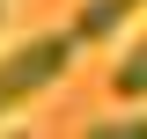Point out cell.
<instances>
[{"label": "cell", "mask_w": 147, "mask_h": 139, "mask_svg": "<svg viewBox=\"0 0 147 139\" xmlns=\"http://www.w3.org/2000/svg\"><path fill=\"white\" fill-rule=\"evenodd\" d=\"M88 139H147V117H96Z\"/></svg>", "instance_id": "obj_4"}, {"label": "cell", "mask_w": 147, "mask_h": 139, "mask_svg": "<svg viewBox=\"0 0 147 139\" xmlns=\"http://www.w3.org/2000/svg\"><path fill=\"white\" fill-rule=\"evenodd\" d=\"M0 22H7V0H0Z\"/></svg>", "instance_id": "obj_5"}, {"label": "cell", "mask_w": 147, "mask_h": 139, "mask_svg": "<svg viewBox=\"0 0 147 139\" xmlns=\"http://www.w3.org/2000/svg\"><path fill=\"white\" fill-rule=\"evenodd\" d=\"M140 7H147V0H81V15H74V44H110V29H125Z\"/></svg>", "instance_id": "obj_2"}, {"label": "cell", "mask_w": 147, "mask_h": 139, "mask_svg": "<svg viewBox=\"0 0 147 139\" xmlns=\"http://www.w3.org/2000/svg\"><path fill=\"white\" fill-rule=\"evenodd\" d=\"M66 66H74V29H44L30 44H15V51H0V117L22 110V103H37Z\"/></svg>", "instance_id": "obj_1"}, {"label": "cell", "mask_w": 147, "mask_h": 139, "mask_svg": "<svg viewBox=\"0 0 147 139\" xmlns=\"http://www.w3.org/2000/svg\"><path fill=\"white\" fill-rule=\"evenodd\" d=\"M110 95H125V103H140V95H147V29L132 37V51L110 66Z\"/></svg>", "instance_id": "obj_3"}]
</instances>
